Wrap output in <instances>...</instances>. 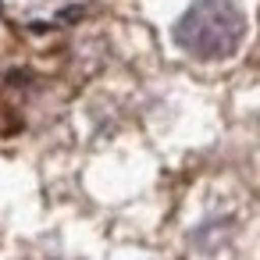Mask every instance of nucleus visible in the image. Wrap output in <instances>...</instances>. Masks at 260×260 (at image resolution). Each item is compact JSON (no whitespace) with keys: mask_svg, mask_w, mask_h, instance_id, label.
I'll return each instance as SVG.
<instances>
[{"mask_svg":"<svg viewBox=\"0 0 260 260\" xmlns=\"http://www.w3.org/2000/svg\"><path fill=\"white\" fill-rule=\"evenodd\" d=\"M246 36V18L232 0H192L175 22V43L200 61H221L239 50Z\"/></svg>","mask_w":260,"mask_h":260,"instance_id":"f257e3e1","label":"nucleus"}]
</instances>
